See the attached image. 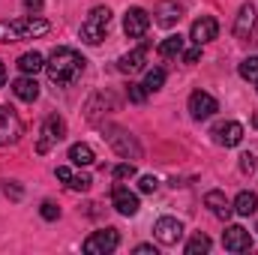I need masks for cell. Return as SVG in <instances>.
Wrapping results in <instances>:
<instances>
[{
	"label": "cell",
	"instance_id": "obj_6",
	"mask_svg": "<svg viewBox=\"0 0 258 255\" xmlns=\"http://www.w3.org/2000/svg\"><path fill=\"white\" fill-rule=\"evenodd\" d=\"M21 117L9 108V105H0V147H6V144H15L18 138H21Z\"/></svg>",
	"mask_w": 258,
	"mask_h": 255
},
{
	"label": "cell",
	"instance_id": "obj_39",
	"mask_svg": "<svg viewBox=\"0 0 258 255\" xmlns=\"http://www.w3.org/2000/svg\"><path fill=\"white\" fill-rule=\"evenodd\" d=\"M252 126L258 129V111H255V114H252Z\"/></svg>",
	"mask_w": 258,
	"mask_h": 255
},
{
	"label": "cell",
	"instance_id": "obj_33",
	"mask_svg": "<svg viewBox=\"0 0 258 255\" xmlns=\"http://www.w3.org/2000/svg\"><path fill=\"white\" fill-rule=\"evenodd\" d=\"M240 171H243V174H252V171H255V156H252V153H243V156H240Z\"/></svg>",
	"mask_w": 258,
	"mask_h": 255
},
{
	"label": "cell",
	"instance_id": "obj_5",
	"mask_svg": "<svg viewBox=\"0 0 258 255\" xmlns=\"http://www.w3.org/2000/svg\"><path fill=\"white\" fill-rule=\"evenodd\" d=\"M66 138V123L63 117H57V114H51V117H45L42 120V129H39V144H36V150L39 153H48L57 141H63Z\"/></svg>",
	"mask_w": 258,
	"mask_h": 255
},
{
	"label": "cell",
	"instance_id": "obj_38",
	"mask_svg": "<svg viewBox=\"0 0 258 255\" xmlns=\"http://www.w3.org/2000/svg\"><path fill=\"white\" fill-rule=\"evenodd\" d=\"M3 84H6V63L0 60V87H3Z\"/></svg>",
	"mask_w": 258,
	"mask_h": 255
},
{
	"label": "cell",
	"instance_id": "obj_24",
	"mask_svg": "<svg viewBox=\"0 0 258 255\" xmlns=\"http://www.w3.org/2000/svg\"><path fill=\"white\" fill-rule=\"evenodd\" d=\"M162 84H165V69H150L147 75H144V90L147 93H156V90H162Z\"/></svg>",
	"mask_w": 258,
	"mask_h": 255
},
{
	"label": "cell",
	"instance_id": "obj_40",
	"mask_svg": "<svg viewBox=\"0 0 258 255\" xmlns=\"http://www.w3.org/2000/svg\"><path fill=\"white\" fill-rule=\"evenodd\" d=\"M255 231H258V225H255Z\"/></svg>",
	"mask_w": 258,
	"mask_h": 255
},
{
	"label": "cell",
	"instance_id": "obj_13",
	"mask_svg": "<svg viewBox=\"0 0 258 255\" xmlns=\"http://www.w3.org/2000/svg\"><path fill=\"white\" fill-rule=\"evenodd\" d=\"M111 204H114V210L123 213V216H135V213H138V195L129 192L126 186H120V183L111 189Z\"/></svg>",
	"mask_w": 258,
	"mask_h": 255
},
{
	"label": "cell",
	"instance_id": "obj_25",
	"mask_svg": "<svg viewBox=\"0 0 258 255\" xmlns=\"http://www.w3.org/2000/svg\"><path fill=\"white\" fill-rule=\"evenodd\" d=\"M201 252H210V237L195 234L192 240L186 243V255H201Z\"/></svg>",
	"mask_w": 258,
	"mask_h": 255
},
{
	"label": "cell",
	"instance_id": "obj_10",
	"mask_svg": "<svg viewBox=\"0 0 258 255\" xmlns=\"http://www.w3.org/2000/svg\"><path fill=\"white\" fill-rule=\"evenodd\" d=\"M222 246L228 252H249L252 249V234L243 225H228L225 234H222Z\"/></svg>",
	"mask_w": 258,
	"mask_h": 255
},
{
	"label": "cell",
	"instance_id": "obj_31",
	"mask_svg": "<svg viewBox=\"0 0 258 255\" xmlns=\"http://www.w3.org/2000/svg\"><path fill=\"white\" fill-rule=\"evenodd\" d=\"M156 186H159V180H156L153 174H144V177L138 180V189L144 192V195H150V192H156Z\"/></svg>",
	"mask_w": 258,
	"mask_h": 255
},
{
	"label": "cell",
	"instance_id": "obj_11",
	"mask_svg": "<svg viewBox=\"0 0 258 255\" xmlns=\"http://www.w3.org/2000/svg\"><path fill=\"white\" fill-rule=\"evenodd\" d=\"M216 111H219V102H216L210 93L195 90L192 96H189V114H192L195 120H207V117H213Z\"/></svg>",
	"mask_w": 258,
	"mask_h": 255
},
{
	"label": "cell",
	"instance_id": "obj_20",
	"mask_svg": "<svg viewBox=\"0 0 258 255\" xmlns=\"http://www.w3.org/2000/svg\"><path fill=\"white\" fill-rule=\"evenodd\" d=\"M69 162L78 165V168H81V165H84V168L93 165V162H96L93 147H90V144H72V147H69Z\"/></svg>",
	"mask_w": 258,
	"mask_h": 255
},
{
	"label": "cell",
	"instance_id": "obj_14",
	"mask_svg": "<svg viewBox=\"0 0 258 255\" xmlns=\"http://www.w3.org/2000/svg\"><path fill=\"white\" fill-rule=\"evenodd\" d=\"M180 3L177 0H159L156 3V9H153V15H156V24L159 27H174L177 21H180Z\"/></svg>",
	"mask_w": 258,
	"mask_h": 255
},
{
	"label": "cell",
	"instance_id": "obj_19",
	"mask_svg": "<svg viewBox=\"0 0 258 255\" xmlns=\"http://www.w3.org/2000/svg\"><path fill=\"white\" fill-rule=\"evenodd\" d=\"M147 51H150V45H147V42H141L138 48H132L129 54H123V57L117 60L120 72H138V69L144 66V60H147Z\"/></svg>",
	"mask_w": 258,
	"mask_h": 255
},
{
	"label": "cell",
	"instance_id": "obj_23",
	"mask_svg": "<svg viewBox=\"0 0 258 255\" xmlns=\"http://www.w3.org/2000/svg\"><path fill=\"white\" fill-rule=\"evenodd\" d=\"M177 54H183V36H180V33H177V36H168V39L159 42V57L171 60V57H177Z\"/></svg>",
	"mask_w": 258,
	"mask_h": 255
},
{
	"label": "cell",
	"instance_id": "obj_12",
	"mask_svg": "<svg viewBox=\"0 0 258 255\" xmlns=\"http://www.w3.org/2000/svg\"><path fill=\"white\" fill-rule=\"evenodd\" d=\"M219 36V21L210 18V15H201L198 21H192V30H189V39L195 45H204V42H213Z\"/></svg>",
	"mask_w": 258,
	"mask_h": 255
},
{
	"label": "cell",
	"instance_id": "obj_27",
	"mask_svg": "<svg viewBox=\"0 0 258 255\" xmlns=\"http://www.w3.org/2000/svg\"><path fill=\"white\" fill-rule=\"evenodd\" d=\"M90 183H93V180H90V174H72L66 186H69V189H75V192H87V189H90Z\"/></svg>",
	"mask_w": 258,
	"mask_h": 255
},
{
	"label": "cell",
	"instance_id": "obj_3",
	"mask_svg": "<svg viewBox=\"0 0 258 255\" xmlns=\"http://www.w3.org/2000/svg\"><path fill=\"white\" fill-rule=\"evenodd\" d=\"M108 24H111V9L108 6H93L90 15L81 24V39L87 45H99L105 39V33H108Z\"/></svg>",
	"mask_w": 258,
	"mask_h": 255
},
{
	"label": "cell",
	"instance_id": "obj_17",
	"mask_svg": "<svg viewBox=\"0 0 258 255\" xmlns=\"http://www.w3.org/2000/svg\"><path fill=\"white\" fill-rule=\"evenodd\" d=\"M213 135H216V141L222 147H237L243 141V126L237 120H228V123H219V126L213 129Z\"/></svg>",
	"mask_w": 258,
	"mask_h": 255
},
{
	"label": "cell",
	"instance_id": "obj_1",
	"mask_svg": "<svg viewBox=\"0 0 258 255\" xmlns=\"http://www.w3.org/2000/svg\"><path fill=\"white\" fill-rule=\"evenodd\" d=\"M84 57L75 51V48H54L51 51V57H48V63H45V72H48V78H51V84H57V87H69L81 72H84Z\"/></svg>",
	"mask_w": 258,
	"mask_h": 255
},
{
	"label": "cell",
	"instance_id": "obj_22",
	"mask_svg": "<svg viewBox=\"0 0 258 255\" xmlns=\"http://www.w3.org/2000/svg\"><path fill=\"white\" fill-rule=\"evenodd\" d=\"M18 69H21L24 75H36L39 69H45V60H42L39 51H27V54L18 57Z\"/></svg>",
	"mask_w": 258,
	"mask_h": 255
},
{
	"label": "cell",
	"instance_id": "obj_41",
	"mask_svg": "<svg viewBox=\"0 0 258 255\" xmlns=\"http://www.w3.org/2000/svg\"><path fill=\"white\" fill-rule=\"evenodd\" d=\"M255 84H258V81H255Z\"/></svg>",
	"mask_w": 258,
	"mask_h": 255
},
{
	"label": "cell",
	"instance_id": "obj_29",
	"mask_svg": "<svg viewBox=\"0 0 258 255\" xmlns=\"http://www.w3.org/2000/svg\"><path fill=\"white\" fill-rule=\"evenodd\" d=\"M3 192H6V198H12V201H21V198H24V189H21L18 180H6V183H3Z\"/></svg>",
	"mask_w": 258,
	"mask_h": 255
},
{
	"label": "cell",
	"instance_id": "obj_9",
	"mask_svg": "<svg viewBox=\"0 0 258 255\" xmlns=\"http://www.w3.org/2000/svg\"><path fill=\"white\" fill-rule=\"evenodd\" d=\"M147 27H150V15L141 6L126 9V15H123V33H126L129 39H141L147 33Z\"/></svg>",
	"mask_w": 258,
	"mask_h": 255
},
{
	"label": "cell",
	"instance_id": "obj_16",
	"mask_svg": "<svg viewBox=\"0 0 258 255\" xmlns=\"http://www.w3.org/2000/svg\"><path fill=\"white\" fill-rule=\"evenodd\" d=\"M204 207H207L213 216H219V219H228V216L234 213V204L225 198V192H219V189H210L204 195Z\"/></svg>",
	"mask_w": 258,
	"mask_h": 255
},
{
	"label": "cell",
	"instance_id": "obj_21",
	"mask_svg": "<svg viewBox=\"0 0 258 255\" xmlns=\"http://www.w3.org/2000/svg\"><path fill=\"white\" fill-rule=\"evenodd\" d=\"M234 213L237 216H252V213H258V195L255 192H240L234 198Z\"/></svg>",
	"mask_w": 258,
	"mask_h": 255
},
{
	"label": "cell",
	"instance_id": "obj_18",
	"mask_svg": "<svg viewBox=\"0 0 258 255\" xmlns=\"http://www.w3.org/2000/svg\"><path fill=\"white\" fill-rule=\"evenodd\" d=\"M12 93H15L21 102H33V99L39 96V84H36L33 75H21V78L12 81Z\"/></svg>",
	"mask_w": 258,
	"mask_h": 255
},
{
	"label": "cell",
	"instance_id": "obj_2",
	"mask_svg": "<svg viewBox=\"0 0 258 255\" xmlns=\"http://www.w3.org/2000/svg\"><path fill=\"white\" fill-rule=\"evenodd\" d=\"M51 30V24L45 18L27 15V18H12V21H0V42H21V39H36L45 36Z\"/></svg>",
	"mask_w": 258,
	"mask_h": 255
},
{
	"label": "cell",
	"instance_id": "obj_34",
	"mask_svg": "<svg viewBox=\"0 0 258 255\" xmlns=\"http://www.w3.org/2000/svg\"><path fill=\"white\" fill-rule=\"evenodd\" d=\"M198 57H201V45H192V48L183 51V60L186 63H198Z\"/></svg>",
	"mask_w": 258,
	"mask_h": 255
},
{
	"label": "cell",
	"instance_id": "obj_4",
	"mask_svg": "<svg viewBox=\"0 0 258 255\" xmlns=\"http://www.w3.org/2000/svg\"><path fill=\"white\" fill-rule=\"evenodd\" d=\"M120 246V234L117 228H102V231H93L87 240H84V252L87 255H108Z\"/></svg>",
	"mask_w": 258,
	"mask_h": 255
},
{
	"label": "cell",
	"instance_id": "obj_37",
	"mask_svg": "<svg viewBox=\"0 0 258 255\" xmlns=\"http://www.w3.org/2000/svg\"><path fill=\"white\" fill-rule=\"evenodd\" d=\"M24 9H27V12H33V15H36V12H39V9H42V0H24Z\"/></svg>",
	"mask_w": 258,
	"mask_h": 255
},
{
	"label": "cell",
	"instance_id": "obj_36",
	"mask_svg": "<svg viewBox=\"0 0 258 255\" xmlns=\"http://www.w3.org/2000/svg\"><path fill=\"white\" fill-rule=\"evenodd\" d=\"M135 252H138V255H156V249H153V243H138V246H135Z\"/></svg>",
	"mask_w": 258,
	"mask_h": 255
},
{
	"label": "cell",
	"instance_id": "obj_26",
	"mask_svg": "<svg viewBox=\"0 0 258 255\" xmlns=\"http://www.w3.org/2000/svg\"><path fill=\"white\" fill-rule=\"evenodd\" d=\"M240 78H246V81H258V57H246V60L240 63Z\"/></svg>",
	"mask_w": 258,
	"mask_h": 255
},
{
	"label": "cell",
	"instance_id": "obj_32",
	"mask_svg": "<svg viewBox=\"0 0 258 255\" xmlns=\"http://www.w3.org/2000/svg\"><path fill=\"white\" fill-rule=\"evenodd\" d=\"M129 99H132V102H144V99H147L144 84H129Z\"/></svg>",
	"mask_w": 258,
	"mask_h": 255
},
{
	"label": "cell",
	"instance_id": "obj_8",
	"mask_svg": "<svg viewBox=\"0 0 258 255\" xmlns=\"http://www.w3.org/2000/svg\"><path fill=\"white\" fill-rule=\"evenodd\" d=\"M153 237H156L162 246H177V240L183 237V225H180L174 216H162V219H156V225H153Z\"/></svg>",
	"mask_w": 258,
	"mask_h": 255
},
{
	"label": "cell",
	"instance_id": "obj_7",
	"mask_svg": "<svg viewBox=\"0 0 258 255\" xmlns=\"http://www.w3.org/2000/svg\"><path fill=\"white\" fill-rule=\"evenodd\" d=\"M255 27H258V12L252 3H243L240 12H237V21H234V36L240 42H249L255 36Z\"/></svg>",
	"mask_w": 258,
	"mask_h": 255
},
{
	"label": "cell",
	"instance_id": "obj_28",
	"mask_svg": "<svg viewBox=\"0 0 258 255\" xmlns=\"http://www.w3.org/2000/svg\"><path fill=\"white\" fill-rule=\"evenodd\" d=\"M114 180H132L135 177V165L132 162H120V165H114Z\"/></svg>",
	"mask_w": 258,
	"mask_h": 255
},
{
	"label": "cell",
	"instance_id": "obj_15",
	"mask_svg": "<svg viewBox=\"0 0 258 255\" xmlns=\"http://www.w3.org/2000/svg\"><path fill=\"white\" fill-rule=\"evenodd\" d=\"M108 132H111V135H108V141L114 144V150H117L120 156H126V159H129V156H132V159H138V156H141V147L135 144V138H132V135H126L123 129H108Z\"/></svg>",
	"mask_w": 258,
	"mask_h": 255
},
{
	"label": "cell",
	"instance_id": "obj_30",
	"mask_svg": "<svg viewBox=\"0 0 258 255\" xmlns=\"http://www.w3.org/2000/svg\"><path fill=\"white\" fill-rule=\"evenodd\" d=\"M39 213H42V219H48V222H54V219L60 216V207H57L54 201H42V207H39Z\"/></svg>",
	"mask_w": 258,
	"mask_h": 255
},
{
	"label": "cell",
	"instance_id": "obj_35",
	"mask_svg": "<svg viewBox=\"0 0 258 255\" xmlns=\"http://www.w3.org/2000/svg\"><path fill=\"white\" fill-rule=\"evenodd\" d=\"M69 177H72V168H69V165H57V180L69 183Z\"/></svg>",
	"mask_w": 258,
	"mask_h": 255
}]
</instances>
